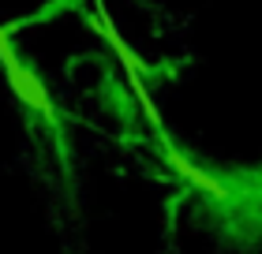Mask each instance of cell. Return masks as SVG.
Instances as JSON below:
<instances>
[{
    "label": "cell",
    "mask_w": 262,
    "mask_h": 254,
    "mask_svg": "<svg viewBox=\"0 0 262 254\" xmlns=\"http://www.w3.org/2000/svg\"><path fill=\"white\" fill-rule=\"evenodd\" d=\"M0 67H4L8 86H11V94L19 98V105L34 108V112H38L49 127L60 124V116H56V105H53V98H49V86L41 82L38 71H30V67L19 60V53H15V45H11V41L0 45Z\"/></svg>",
    "instance_id": "obj_1"
},
{
    "label": "cell",
    "mask_w": 262,
    "mask_h": 254,
    "mask_svg": "<svg viewBox=\"0 0 262 254\" xmlns=\"http://www.w3.org/2000/svg\"><path fill=\"white\" fill-rule=\"evenodd\" d=\"M90 27L101 34L105 41H109V49L116 53V60L124 64V71H127V82H131V90H135V98H139V105H142V112H146V120L154 127L161 124V116H158V105H154V98L146 94V86H142V75H146V64L135 56V49L120 38V30L113 27V19H109V8H105V0H94V15H90Z\"/></svg>",
    "instance_id": "obj_2"
},
{
    "label": "cell",
    "mask_w": 262,
    "mask_h": 254,
    "mask_svg": "<svg viewBox=\"0 0 262 254\" xmlns=\"http://www.w3.org/2000/svg\"><path fill=\"white\" fill-rule=\"evenodd\" d=\"M161 157H165V165H169L176 176H184L191 187L206 191V195H210V198H217V202H225V198H229V187H225L217 176H210L206 168H199L195 161H187V157H184L180 150H176L169 138H161Z\"/></svg>",
    "instance_id": "obj_3"
},
{
    "label": "cell",
    "mask_w": 262,
    "mask_h": 254,
    "mask_svg": "<svg viewBox=\"0 0 262 254\" xmlns=\"http://www.w3.org/2000/svg\"><path fill=\"white\" fill-rule=\"evenodd\" d=\"M19 30V22H0V45L4 41H11V34Z\"/></svg>",
    "instance_id": "obj_4"
}]
</instances>
